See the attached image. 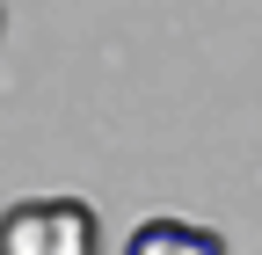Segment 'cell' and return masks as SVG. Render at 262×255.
<instances>
[{
  "mask_svg": "<svg viewBox=\"0 0 262 255\" xmlns=\"http://www.w3.org/2000/svg\"><path fill=\"white\" fill-rule=\"evenodd\" d=\"M0 255H102V219L80 197H22L0 211Z\"/></svg>",
  "mask_w": 262,
  "mask_h": 255,
  "instance_id": "6da1fadb",
  "label": "cell"
},
{
  "mask_svg": "<svg viewBox=\"0 0 262 255\" xmlns=\"http://www.w3.org/2000/svg\"><path fill=\"white\" fill-rule=\"evenodd\" d=\"M124 255H226V241L189 219H146V226H131Z\"/></svg>",
  "mask_w": 262,
  "mask_h": 255,
  "instance_id": "7a4b0ae2",
  "label": "cell"
},
{
  "mask_svg": "<svg viewBox=\"0 0 262 255\" xmlns=\"http://www.w3.org/2000/svg\"><path fill=\"white\" fill-rule=\"evenodd\" d=\"M0 29H8V8H0Z\"/></svg>",
  "mask_w": 262,
  "mask_h": 255,
  "instance_id": "3957f363",
  "label": "cell"
}]
</instances>
